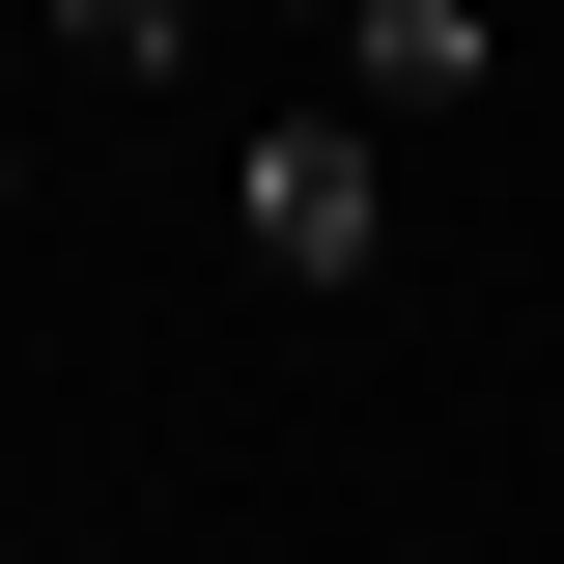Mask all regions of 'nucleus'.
<instances>
[{"instance_id":"4","label":"nucleus","mask_w":564,"mask_h":564,"mask_svg":"<svg viewBox=\"0 0 564 564\" xmlns=\"http://www.w3.org/2000/svg\"><path fill=\"white\" fill-rule=\"evenodd\" d=\"M311 29H367V0H311Z\"/></svg>"},{"instance_id":"3","label":"nucleus","mask_w":564,"mask_h":564,"mask_svg":"<svg viewBox=\"0 0 564 564\" xmlns=\"http://www.w3.org/2000/svg\"><path fill=\"white\" fill-rule=\"evenodd\" d=\"M57 29H85V57H141V85H170V0H57Z\"/></svg>"},{"instance_id":"2","label":"nucleus","mask_w":564,"mask_h":564,"mask_svg":"<svg viewBox=\"0 0 564 564\" xmlns=\"http://www.w3.org/2000/svg\"><path fill=\"white\" fill-rule=\"evenodd\" d=\"M339 85H367V113H452V85H508V0H367Z\"/></svg>"},{"instance_id":"1","label":"nucleus","mask_w":564,"mask_h":564,"mask_svg":"<svg viewBox=\"0 0 564 564\" xmlns=\"http://www.w3.org/2000/svg\"><path fill=\"white\" fill-rule=\"evenodd\" d=\"M226 198H254V254H282V282H367V254H395V170H367V113H282Z\"/></svg>"}]
</instances>
